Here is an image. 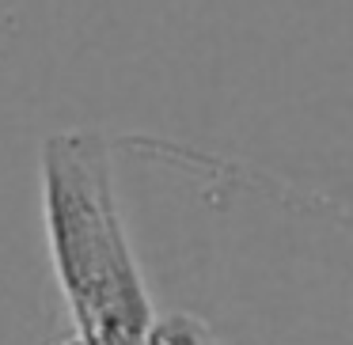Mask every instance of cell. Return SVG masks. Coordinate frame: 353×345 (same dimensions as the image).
I'll use <instances>...</instances> for the list:
<instances>
[{
    "label": "cell",
    "mask_w": 353,
    "mask_h": 345,
    "mask_svg": "<svg viewBox=\"0 0 353 345\" xmlns=\"http://www.w3.org/2000/svg\"><path fill=\"white\" fill-rule=\"evenodd\" d=\"M42 216L72 337L145 345L152 304L118 216L107 140L95 129H69L42 145Z\"/></svg>",
    "instance_id": "6da1fadb"
},
{
    "label": "cell",
    "mask_w": 353,
    "mask_h": 345,
    "mask_svg": "<svg viewBox=\"0 0 353 345\" xmlns=\"http://www.w3.org/2000/svg\"><path fill=\"white\" fill-rule=\"evenodd\" d=\"M61 345H84V342H77V337H65ZM145 345H148V342H145Z\"/></svg>",
    "instance_id": "7a4b0ae2"
}]
</instances>
